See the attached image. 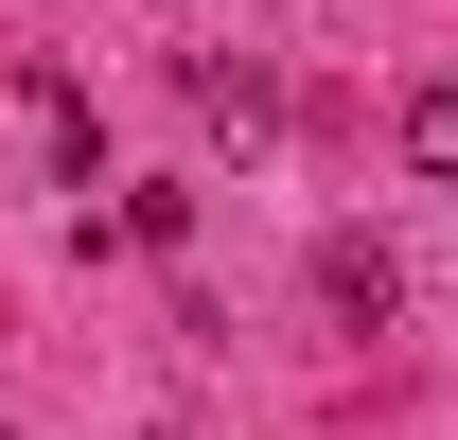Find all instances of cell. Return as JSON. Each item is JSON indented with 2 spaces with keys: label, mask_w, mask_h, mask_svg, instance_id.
Instances as JSON below:
<instances>
[{
  "label": "cell",
  "mask_w": 458,
  "mask_h": 440,
  "mask_svg": "<svg viewBox=\"0 0 458 440\" xmlns=\"http://www.w3.org/2000/svg\"><path fill=\"white\" fill-rule=\"evenodd\" d=\"M318 300H335V317H388V300H405V265L370 247V229H335V247H318Z\"/></svg>",
  "instance_id": "obj_2"
},
{
  "label": "cell",
  "mask_w": 458,
  "mask_h": 440,
  "mask_svg": "<svg viewBox=\"0 0 458 440\" xmlns=\"http://www.w3.org/2000/svg\"><path fill=\"white\" fill-rule=\"evenodd\" d=\"M0 440H18V423H0Z\"/></svg>",
  "instance_id": "obj_4"
},
{
  "label": "cell",
  "mask_w": 458,
  "mask_h": 440,
  "mask_svg": "<svg viewBox=\"0 0 458 440\" xmlns=\"http://www.w3.org/2000/svg\"><path fill=\"white\" fill-rule=\"evenodd\" d=\"M405 159H423V176H458V89H423V106H405Z\"/></svg>",
  "instance_id": "obj_3"
},
{
  "label": "cell",
  "mask_w": 458,
  "mask_h": 440,
  "mask_svg": "<svg viewBox=\"0 0 458 440\" xmlns=\"http://www.w3.org/2000/svg\"><path fill=\"white\" fill-rule=\"evenodd\" d=\"M176 89H194V106H212L229 141H265V123H283V71H247V54H194Z\"/></svg>",
  "instance_id": "obj_1"
}]
</instances>
